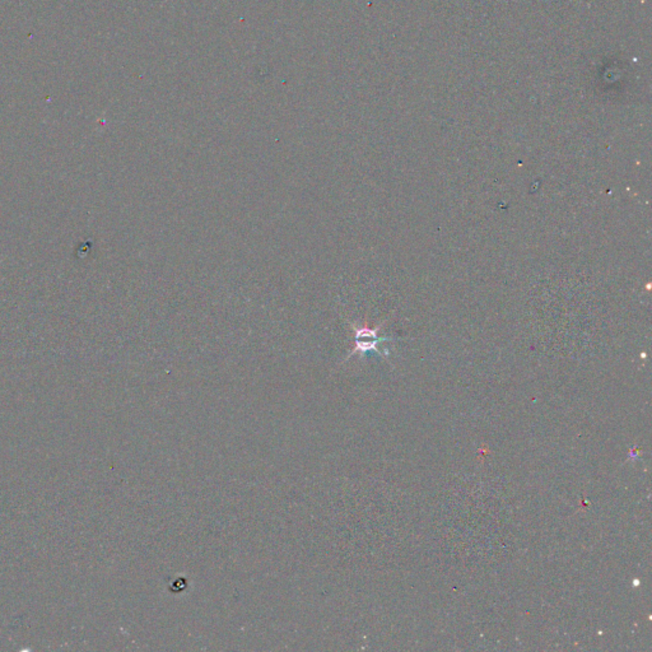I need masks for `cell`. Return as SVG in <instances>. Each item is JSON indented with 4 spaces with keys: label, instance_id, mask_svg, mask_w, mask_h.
Segmentation results:
<instances>
[{
    "label": "cell",
    "instance_id": "6da1fadb",
    "mask_svg": "<svg viewBox=\"0 0 652 652\" xmlns=\"http://www.w3.org/2000/svg\"><path fill=\"white\" fill-rule=\"evenodd\" d=\"M354 331H355V346L349 354V357H352L355 353H367L369 351L380 353L378 348V343H382L385 339L378 338V329L372 331V329H367V328H355L354 326Z\"/></svg>",
    "mask_w": 652,
    "mask_h": 652
}]
</instances>
